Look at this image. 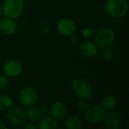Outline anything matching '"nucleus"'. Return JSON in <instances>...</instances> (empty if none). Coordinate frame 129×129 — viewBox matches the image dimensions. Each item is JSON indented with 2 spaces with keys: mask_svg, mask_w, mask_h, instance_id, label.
Wrapping results in <instances>:
<instances>
[{
  "mask_svg": "<svg viewBox=\"0 0 129 129\" xmlns=\"http://www.w3.org/2000/svg\"><path fill=\"white\" fill-rule=\"evenodd\" d=\"M95 32L93 29L91 28H85L82 31V35L85 38H90L94 35Z\"/></svg>",
  "mask_w": 129,
  "mask_h": 129,
  "instance_id": "4be33fe9",
  "label": "nucleus"
},
{
  "mask_svg": "<svg viewBox=\"0 0 129 129\" xmlns=\"http://www.w3.org/2000/svg\"><path fill=\"white\" fill-rule=\"evenodd\" d=\"M7 128V126L2 122L0 121V129H5Z\"/></svg>",
  "mask_w": 129,
  "mask_h": 129,
  "instance_id": "393cba45",
  "label": "nucleus"
},
{
  "mask_svg": "<svg viewBox=\"0 0 129 129\" xmlns=\"http://www.w3.org/2000/svg\"><path fill=\"white\" fill-rule=\"evenodd\" d=\"M14 106L13 99L8 95H0V110L8 112Z\"/></svg>",
  "mask_w": 129,
  "mask_h": 129,
  "instance_id": "a211bd4d",
  "label": "nucleus"
},
{
  "mask_svg": "<svg viewBox=\"0 0 129 129\" xmlns=\"http://www.w3.org/2000/svg\"><path fill=\"white\" fill-rule=\"evenodd\" d=\"M67 38H69V41H70V42H72V43H75V42H77V36L75 35V33L70 35V36L69 37H67Z\"/></svg>",
  "mask_w": 129,
  "mask_h": 129,
  "instance_id": "b1692460",
  "label": "nucleus"
},
{
  "mask_svg": "<svg viewBox=\"0 0 129 129\" xmlns=\"http://www.w3.org/2000/svg\"><path fill=\"white\" fill-rule=\"evenodd\" d=\"M103 121L106 128L109 129H119L122 125L120 117L114 112H109L106 113Z\"/></svg>",
  "mask_w": 129,
  "mask_h": 129,
  "instance_id": "9b49d317",
  "label": "nucleus"
},
{
  "mask_svg": "<svg viewBox=\"0 0 129 129\" xmlns=\"http://www.w3.org/2000/svg\"><path fill=\"white\" fill-rule=\"evenodd\" d=\"M23 127L25 129H36L38 128V126H36L34 122H25L24 125H23Z\"/></svg>",
  "mask_w": 129,
  "mask_h": 129,
  "instance_id": "5701e85b",
  "label": "nucleus"
},
{
  "mask_svg": "<svg viewBox=\"0 0 129 129\" xmlns=\"http://www.w3.org/2000/svg\"><path fill=\"white\" fill-rule=\"evenodd\" d=\"M19 98L24 106H32L34 105L38 101V93L33 88L26 86L20 91Z\"/></svg>",
  "mask_w": 129,
  "mask_h": 129,
  "instance_id": "0eeeda50",
  "label": "nucleus"
},
{
  "mask_svg": "<svg viewBox=\"0 0 129 129\" xmlns=\"http://www.w3.org/2000/svg\"><path fill=\"white\" fill-rule=\"evenodd\" d=\"M76 110L79 113H84L88 107V104L86 101V100H82V99H79V101L77 102L76 104Z\"/></svg>",
  "mask_w": 129,
  "mask_h": 129,
  "instance_id": "aec40b11",
  "label": "nucleus"
},
{
  "mask_svg": "<svg viewBox=\"0 0 129 129\" xmlns=\"http://www.w3.org/2000/svg\"><path fill=\"white\" fill-rule=\"evenodd\" d=\"M113 57H114V54L113 51L108 48H104L101 53V57L106 62H111L113 60Z\"/></svg>",
  "mask_w": 129,
  "mask_h": 129,
  "instance_id": "6ab92c4d",
  "label": "nucleus"
},
{
  "mask_svg": "<svg viewBox=\"0 0 129 129\" xmlns=\"http://www.w3.org/2000/svg\"><path fill=\"white\" fill-rule=\"evenodd\" d=\"M128 8V2L125 0H107L104 4V9L107 14L115 18L125 16Z\"/></svg>",
  "mask_w": 129,
  "mask_h": 129,
  "instance_id": "f257e3e1",
  "label": "nucleus"
},
{
  "mask_svg": "<svg viewBox=\"0 0 129 129\" xmlns=\"http://www.w3.org/2000/svg\"><path fill=\"white\" fill-rule=\"evenodd\" d=\"M57 29L60 35L65 37H69L70 35L76 33V26L71 19L64 17L58 20L57 23Z\"/></svg>",
  "mask_w": 129,
  "mask_h": 129,
  "instance_id": "6e6552de",
  "label": "nucleus"
},
{
  "mask_svg": "<svg viewBox=\"0 0 129 129\" xmlns=\"http://www.w3.org/2000/svg\"><path fill=\"white\" fill-rule=\"evenodd\" d=\"M2 8V14L5 17L16 19L23 13L25 2L23 0H5Z\"/></svg>",
  "mask_w": 129,
  "mask_h": 129,
  "instance_id": "f03ea898",
  "label": "nucleus"
},
{
  "mask_svg": "<svg viewBox=\"0 0 129 129\" xmlns=\"http://www.w3.org/2000/svg\"><path fill=\"white\" fill-rule=\"evenodd\" d=\"M64 125L67 129H80L82 127V122L78 116L70 115L66 117Z\"/></svg>",
  "mask_w": 129,
  "mask_h": 129,
  "instance_id": "dca6fc26",
  "label": "nucleus"
},
{
  "mask_svg": "<svg viewBox=\"0 0 129 129\" xmlns=\"http://www.w3.org/2000/svg\"><path fill=\"white\" fill-rule=\"evenodd\" d=\"M2 15V6L0 5V17Z\"/></svg>",
  "mask_w": 129,
  "mask_h": 129,
  "instance_id": "a878e982",
  "label": "nucleus"
},
{
  "mask_svg": "<svg viewBox=\"0 0 129 129\" xmlns=\"http://www.w3.org/2000/svg\"><path fill=\"white\" fill-rule=\"evenodd\" d=\"M51 115L53 118L57 120H62L66 117L67 115V107L62 102L54 103L50 110Z\"/></svg>",
  "mask_w": 129,
  "mask_h": 129,
  "instance_id": "ddd939ff",
  "label": "nucleus"
},
{
  "mask_svg": "<svg viewBox=\"0 0 129 129\" xmlns=\"http://www.w3.org/2000/svg\"><path fill=\"white\" fill-rule=\"evenodd\" d=\"M72 90L74 94L82 100H88L92 97L93 87L85 79H76L72 83Z\"/></svg>",
  "mask_w": 129,
  "mask_h": 129,
  "instance_id": "7ed1b4c3",
  "label": "nucleus"
},
{
  "mask_svg": "<svg viewBox=\"0 0 129 129\" xmlns=\"http://www.w3.org/2000/svg\"><path fill=\"white\" fill-rule=\"evenodd\" d=\"M84 114L85 120L88 123L97 125L103 121L106 114V110L101 106L93 105L88 107Z\"/></svg>",
  "mask_w": 129,
  "mask_h": 129,
  "instance_id": "423d86ee",
  "label": "nucleus"
},
{
  "mask_svg": "<svg viewBox=\"0 0 129 129\" xmlns=\"http://www.w3.org/2000/svg\"><path fill=\"white\" fill-rule=\"evenodd\" d=\"M115 40V33L110 27H104L98 30L95 36V44L98 48L104 49L111 46Z\"/></svg>",
  "mask_w": 129,
  "mask_h": 129,
  "instance_id": "20e7f679",
  "label": "nucleus"
},
{
  "mask_svg": "<svg viewBox=\"0 0 129 129\" xmlns=\"http://www.w3.org/2000/svg\"><path fill=\"white\" fill-rule=\"evenodd\" d=\"M1 91H2V90L0 89V95H1Z\"/></svg>",
  "mask_w": 129,
  "mask_h": 129,
  "instance_id": "cd10ccee",
  "label": "nucleus"
},
{
  "mask_svg": "<svg viewBox=\"0 0 129 129\" xmlns=\"http://www.w3.org/2000/svg\"><path fill=\"white\" fill-rule=\"evenodd\" d=\"M116 104H117V101L114 96L107 95V96H105L102 99L101 106L106 111H111L116 107Z\"/></svg>",
  "mask_w": 129,
  "mask_h": 129,
  "instance_id": "f3484780",
  "label": "nucleus"
},
{
  "mask_svg": "<svg viewBox=\"0 0 129 129\" xmlns=\"http://www.w3.org/2000/svg\"><path fill=\"white\" fill-rule=\"evenodd\" d=\"M98 46L91 41H84L79 45V51L82 55L90 58L94 57L98 53Z\"/></svg>",
  "mask_w": 129,
  "mask_h": 129,
  "instance_id": "9d476101",
  "label": "nucleus"
},
{
  "mask_svg": "<svg viewBox=\"0 0 129 129\" xmlns=\"http://www.w3.org/2000/svg\"><path fill=\"white\" fill-rule=\"evenodd\" d=\"M26 119L33 122H38L41 117H42V112L41 110L37 107L33 105L29 106L26 108Z\"/></svg>",
  "mask_w": 129,
  "mask_h": 129,
  "instance_id": "4468645a",
  "label": "nucleus"
},
{
  "mask_svg": "<svg viewBox=\"0 0 129 129\" xmlns=\"http://www.w3.org/2000/svg\"><path fill=\"white\" fill-rule=\"evenodd\" d=\"M0 31H1V22H0Z\"/></svg>",
  "mask_w": 129,
  "mask_h": 129,
  "instance_id": "bb28decb",
  "label": "nucleus"
},
{
  "mask_svg": "<svg viewBox=\"0 0 129 129\" xmlns=\"http://www.w3.org/2000/svg\"><path fill=\"white\" fill-rule=\"evenodd\" d=\"M39 121L38 128L40 129H56L58 127L57 120L52 116H45Z\"/></svg>",
  "mask_w": 129,
  "mask_h": 129,
  "instance_id": "2eb2a0df",
  "label": "nucleus"
},
{
  "mask_svg": "<svg viewBox=\"0 0 129 129\" xmlns=\"http://www.w3.org/2000/svg\"><path fill=\"white\" fill-rule=\"evenodd\" d=\"M23 71V65L17 60H10L3 65V72L8 77H17Z\"/></svg>",
  "mask_w": 129,
  "mask_h": 129,
  "instance_id": "1a4fd4ad",
  "label": "nucleus"
},
{
  "mask_svg": "<svg viewBox=\"0 0 129 129\" xmlns=\"http://www.w3.org/2000/svg\"><path fill=\"white\" fill-rule=\"evenodd\" d=\"M125 1H127V2H128L129 0H125Z\"/></svg>",
  "mask_w": 129,
  "mask_h": 129,
  "instance_id": "c85d7f7f",
  "label": "nucleus"
},
{
  "mask_svg": "<svg viewBox=\"0 0 129 129\" xmlns=\"http://www.w3.org/2000/svg\"><path fill=\"white\" fill-rule=\"evenodd\" d=\"M9 85V77L5 74L0 75V89L4 90L8 88Z\"/></svg>",
  "mask_w": 129,
  "mask_h": 129,
  "instance_id": "412c9836",
  "label": "nucleus"
},
{
  "mask_svg": "<svg viewBox=\"0 0 129 129\" xmlns=\"http://www.w3.org/2000/svg\"><path fill=\"white\" fill-rule=\"evenodd\" d=\"M7 119L12 126L16 128L23 127L26 121V112L19 107H13L8 111Z\"/></svg>",
  "mask_w": 129,
  "mask_h": 129,
  "instance_id": "39448f33",
  "label": "nucleus"
},
{
  "mask_svg": "<svg viewBox=\"0 0 129 129\" xmlns=\"http://www.w3.org/2000/svg\"><path fill=\"white\" fill-rule=\"evenodd\" d=\"M1 31L7 36H12L17 31V23L14 19L10 17H4L0 20Z\"/></svg>",
  "mask_w": 129,
  "mask_h": 129,
  "instance_id": "f8f14e48",
  "label": "nucleus"
}]
</instances>
